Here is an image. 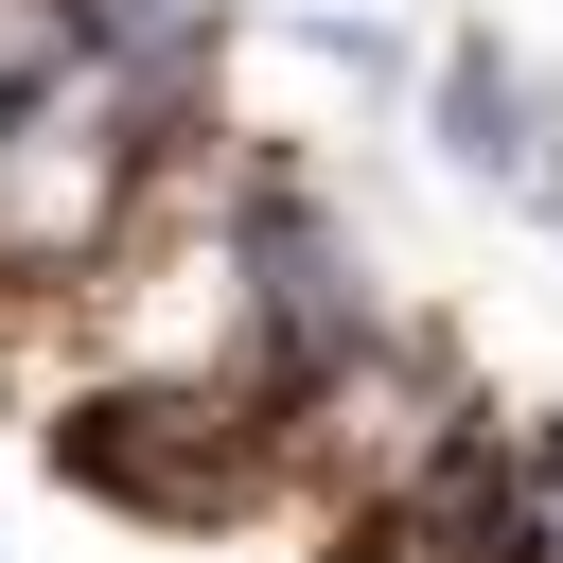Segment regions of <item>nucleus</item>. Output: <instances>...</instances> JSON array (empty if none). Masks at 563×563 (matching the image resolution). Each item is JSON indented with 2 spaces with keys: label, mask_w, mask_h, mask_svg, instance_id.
Returning <instances> with one entry per match:
<instances>
[{
  "label": "nucleus",
  "mask_w": 563,
  "mask_h": 563,
  "mask_svg": "<svg viewBox=\"0 0 563 563\" xmlns=\"http://www.w3.org/2000/svg\"><path fill=\"white\" fill-rule=\"evenodd\" d=\"M246 246H264V334H282V387L352 369V352H369V282H352V246H334V229H317L299 194H282V211H264Z\"/></svg>",
  "instance_id": "f257e3e1"
}]
</instances>
